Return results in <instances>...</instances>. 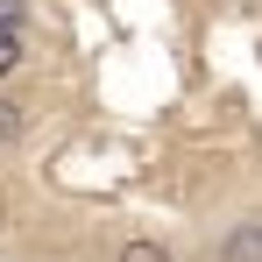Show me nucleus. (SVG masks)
Wrapping results in <instances>:
<instances>
[{
    "mask_svg": "<svg viewBox=\"0 0 262 262\" xmlns=\"http://www.w3.org/2000/svg\"><path fill=\"white\" fill-rule=\"evenodd\" d=\"M213 262H262V213L227 220L220 241H213Z\"/></svg>",
    "mask_w": 262,
    "mask_h": 262,
    "instance_id": "nucleus-1",
    "label": "nucleus"
},
{
    "mask_svg": "<svg viewBox=\"0 0 262 262\" xmlns=\"http://www.w3.org/2000/svg\"><path fill=\"white\" fill-rule=\"evenodd\" d=\"M114 262H177V248L163 234H128V241L114 248Z\"/></svg>",
    "mask_w": 262,
    "mask_h": 262,
    "instance_id": "nucleus-2",
    "label": "nucleus"
},
{
    "mask_svg": "<svg viewBox=\"0 0 262 262\" xmlns=\"http://www.w3.org/2000/svg\"><path fill=\"white\" fill-rule=\"evenodd\" d=\"M21 135H29V106H21L14 92H0V149H14Z\"/></svg>",
    "mask_w": 262,
    "mask_h": 262,
    "instance_id": "nucleus-3",
    "label": "nucleus"
},
{
    "mask_svg": "<svg viewBox=\"0 0 262 262\" xmlns=\"http://www.w3.org/2000/svg\"><path fill=\"white\" fill-rule=\"evenodd\" d=\"M29 64V29H0V78H14Z\"/></svg>",
    "mask_w": 262,
    "mask_h": 262,
    "instance_id": "nucleus-4",
    "label": "nucleus"
},
{
    "mask_svg": "<svg viewBox=\"0 0 262 262\" xmlns=\"http://www.w3.org/2000/svg\"><path fill=\"white\" fill-rule=\"evenodd\" d=\"M0 29H29V0H0Z\"/></svg>",
    "mask_w": 262,
    "mask_h": 262,
    "instance_id": "nucleus-5",
    "label": "nucleus"
}]
</instances>
